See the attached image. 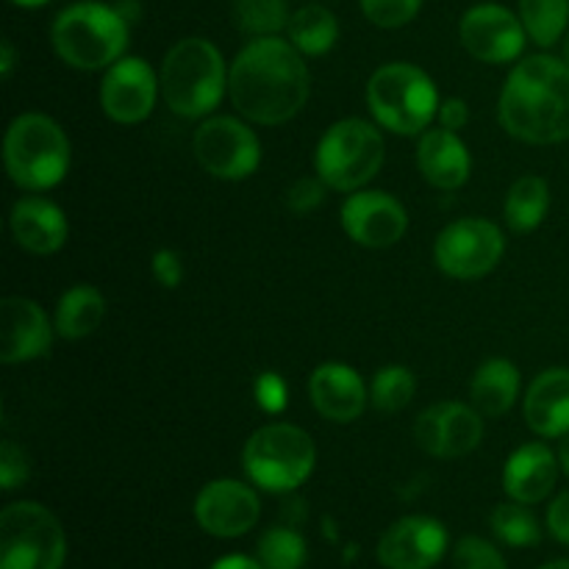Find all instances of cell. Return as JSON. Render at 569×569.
Returning a JSON list of instances; mask_svg holds the SVG:
<instances>
[{"label": "cell", "mask_w": 569, "mask_h": 569, "mask_svg": "<svg viewBox=\"0 0 569 569\" xmlns=\"http://www.w3.org/2000/svg\"><path fill=\"white\" fill-rule=\"evenodd\" d=\"M228 94L244 120L283 126L303 111L311 94V72L289 39L256 37L228 70Z\"/></svg>", "instance_id": "cell-1"}, {"label": "cell", "mask_w": 569, "mask_h": 569, "mask_svg": "<svg viewBox=\"0 0 569 569\" xmlns=\"http://www.w3.org/2000/svg\"><path fill=\"white\" fill-rule=\"evenodd\" d=\"M506 133L528 144L569 139V64L556 56H526L511 67L498 103Z\"/></svg>", "instance_id": "cell-2"}, {"label": "cell", "mask_w": 569, "mask_h": 569, "mask_svg": "<svg viewBox=\"0 0 569 569\" xmlns=\"http://www.w3.org/2000/svg\"><path fill=\"white\" fill-rule=\"evenodd\" d=\"M159 81L170 111L187 120H200L209 117L228 92V67L214 42L187 37L167 50Z\"/></svg>", "instance_id": "cell-3"}, {"label": "cell", "mask_w": 569, "mask_h": 569, "mask_svg": "<svg viewBox=\"0 0 569 569\" xmlns=\"http://www.w3.org/2000/svg\"><path fill=\"white\" fill-rule=\"evenodd\" d=\"M50 39L64 64L83 72L109 70L128 48V20L117 6L83 0L59 11Z\"/></svg>", "instance_id": "cell-4"}, {"label": "cell", "mask_w": 569, "mask_h": 569, "mask_svg": "<svg viewBox=\"0 0 569 569\" xmlns=\"http://www.w3.org/2000/svg\"><path fill=\"white\" fill-rule=\"evenodd\" d=\"M3 161L17 187L26 192H48L59 187L70 170V139L53 117L28 111L6 128Z\"/></svg>", "instance_id": "cell-5"}, {"label": "cell", "mask_w": 569, "mask_h": 569, "mask_svg": "<svg viewBox=\"0 0 569 569\" xmlns=\"http://www.w3.org/2000/svg\"><path fill=\"white\" fill-rule=\"evenodd\" d=\"M439 89L422 67L392 61L378 67L367 81V106L372 120L392 133L420 137L439 114Z\"/></svg>", "instance_id": "cell-6"}, {"label": "cell", "mask_w": 569, "mask_h": 569, "mask_svg": "<svg viewBox=\"0 0 569 569\" xmlns=\"http://www.w3.org/2000/svg\"><path fill=\"white\" fill-rule=\"evenodd\" d=\"M387 144H383L378 122L361 117H345L333 122L317 142L315 170L328 189L337 192H359L381 172Z\"/></svg>", "instance_id": "cell-7"}, {"label": "cell", "mask_w": 569, "mask_h": 569, "mask_svg": "<svg viewBox=\"0 0 569 569\" xmlns=\"http://www.w3.org/2000/svg\"><path fill=\"white\" fill-rule=\"evenodd\" d=\"M317 465L315 439L292 422H270L248 439L242 467L250 481L267 492H295Z\"/></svg>", "instance_id": "cell-8"}, {"label": "cell", "mask_w": 569, "mask_h": 569, "mask_svg": "<svg viewBox=\"0 0 569 569\" xmlns=\"http://www.w3.org/2000/svg\"><path fill=\"white\" fill-rule=\"evenodd\" d=\"M67 537L50 509L17 500L0 511V569H61Z\"/></svg>", "instance_id": "cell-9"}, {"label": "cell", "mask_w": 569, "mask_h": 569, "mask_svg": "<svg viewBox=\"0 0 569 569\" xmlns=\"http://www.w3.org/2000/svg\"><path fill=\"white\" fill-rule=\"evenodd\" d=\"M198 164L220 181H242L261 164V142L253 128L239 117L217 114L200 122L192 137Z\"/></svg>", "instance_id": "cell-10"}, {"label": "cell", "mask_w": 569, "mask_h": 569, "mask_svg": "<svg viewBox=\"0 0 569 569\" xmlns=\"http://www.w3.org/2000/svg\"><path fill=\"white\" fill-rule=\"evenodd\" d=\"M506 253V237L495 222L465 217L439 231L433 242V261L439 270L459 281L489 276Z\"/></svg>", "instance_id": "cell-11"}, {"label": "cell", "mask_w": 569, "mask_h": 569, "mask_svg": "<svg viewBox=\"0 0 569 569\" xmlns=\"http://www.w3.org/2000/svg\"><path fill=\"white\" fill-rule=\"evenodd\" d=\"M459 37L467 53L483 64H509L526 50L528 31L520 17L500 3H478L465 11Z\"/></svg>", "instance_id": "cell-12"}, {"label": "cell", "mask_w": 569, "mask_h": 569, "mask_svg": "<svg viewBox=\"0 0 569 569\" xmlns=\"http://www.w3.org/2000/svg\"><path fill=\"white\" fill-rule=\"evenodd\" d=\"M342 228L356 244L372 250H383L398 244L409 228L406 206L395 194L381 189H359L350 192L342 203Z\"/></svg>", "instance_id": "cell-13"}, {"label": "cell", "mask_w": 569, "mask_h": 569, "mask_svg": "<svg viewBox=\"0 0 569 569\" xmlns=\"http://www.w3.org/2000/svg\"><path fill=\"white\" fill-rule=\"evenodd\" d=\"M159 89L161 81L148 61L139 56H122L106 70L100 83V106L111 122L137 126L150 117Z\"/></svg>", "instance_id": "cell-14"}, {"label": "cell", "mask_w": 569, "mask_h": 569, "mask_svg": "<svg viewBox=\"0 0 569 569\" xmlns=\"http://www.w3.org/2000/svg\"><path fill=\"white\" fill-rule=\"evenodd\" d=\"M261 517V500L248 483L217 478L194 498V522L209 537L237 539L253 531Z\"/></svg>", "instance_id": "cell-15"}, {"label": "cell", "mask_w": 569, "mask_h": 569, "mask_svg": "<svg viewBox=\"0 0 569 569\" xmlns=\"http://www.w3.org/2000/svg\"><path fill=\"white\" fill-rule=\"evenodd\" d=\"M415 439L433 459H461L470 456L483 439V415L476 406L433 403L415 422Z\"/></svg>", "instance_id": "cell-16"}, {"label": "cell", "mask_w": 569, "mask_h": 569, "mask_svg": "<svg viewBox=\"0 0 569 569\" xmlns=\"http://www.w3.org/2000/svg\"><path fill=\"white\" fill-rule=\"evenodd\" d=\"M448 550V528L433 517L411 515L383 531L378 539V561L387 569H431Z\"/></svg>", "instance_id": "cell-17"}, {"label": "cell", "mask_w": 569, "mask_h": 569, "mask_svg": "<svg viewBox=\"0 0 569 569\" xmlns=\"http://www.w3.org/2000/svg\"><path fill=\"white\" fill-rule=\"evenodd\" d=\"M56 326H50L42 306L33 300L6 298L0 303V361L3 365H22L44 356L53 345Z\"/></svg>", "instance_id": "cell-18"}, {"label": "cell", "mask_w": 569, "mask_h": 569, "mask_svg": "<svg viewBox=\"0 0 569 569\" xmlns=\"http://www.w3.org/2000/svg\"><path fill=\"white\" fill-rule=\"evenodd\" d=\"M309 398L317 415L326 417L328 422L348 426L365 415L370 389L365 387L353 367L342 365V361H326L311 372Z\"/></svg>", "instance_id": "cell-19"}, {"label": "cell", "mask_w": 569, "mask_h": 569, "mask_svg": "<svg viewBox=\"0 0 569 569\" xmlns=\"http://www.w3.org/2000/svg\"><path fill=\"white\" fill-rule=\"evenodd\" d=\"M417 167H420L422 178L431 187L453 192L470 181L472 172V156L459 131H448V128H428L420 133L417 142Z\"/></svg>", "instance_id": "cell-20"}, {"label": "cell", "mask_w": 569, "mask_h": 569, "mask_svg": "<svg viewBox=\"0 0 569 569\" xmlns=\"http://www.w3.org/2000/svg\"><path fill=\"white\" fill-rule=\"evenodd\" d=\"M9 226L14 242L33 256L59 253L70 233L64 211L53 200L37 198V194L20 198L11 206Z\"/></svg>", "instance_id": "cell-21"}, {"label": "cell", "mask_w": 569, "mask_h": 569, "mask_svg": "<svg viewBox=\"0 0 569 569\" xmlns=\"http://www.w3.org/2000/svg\"><path fill=\"white\" fill-rule=\"evenodd\" d=\"M559 456L545 442H528L509 456L503 467V489L517 503H542L559 478Z\"/></svg>", "instance_id": "cell-22"}, {"label": "cell", "mask_w": 569, "mask_h": 569, "mask_svg": "<svg viewBox=\"0 0 569 569\" xmlns=\"http://www.w3.org/2000/svg\"><path fill=\"white\" fill-rule=\"evenodd\" d=\"M528 428L542 439H565L569 433V370L550 367L539 372L522 403Z\"/></svg>", "instance_id": "cell-23"}, {"label": "cell", "mask_w": 569, "mask_h": 569, "mask_svg": "<svg viewBox=\"0 0 569 569\" xmlns=\"http://www.w3.org/2000/svg\"><path fill=\"white\" fill-rule=\"evenodd\" d=\"M520 395V370L509 359H489L476 370L470 383L472 406L489 420L509 415Z\"/></svg>", "instance_id": "cell-24"}, {"label": "cell", "mask_w": 569, "mask_h": 569, "mask_svg": "<svg viewBox=\"0 0 569 569\" xmlns=\"http://www.w3.org/2000/svg\"><path fill=\"white\" fill-rule=\"evenodd\" d=\"M106 317V298L100 289L89 287V283H78L70 287L56 303V333L61 339H87L100 328Z\"/></svg>", "instance_id": "cell-25"}, {"label": "cell", "mask_w": 569, "mask_h": 569, "mask_svg": "<svg viewBox=\"0 0 569 569\" xmlns=\"http://www.w3.org/2000/svg\"><path fill=\"white\" fill-rule=\"evenodd\" d=\"M550 211V187L539 176H522L511 183L503 203L506 226L517 233L537 231Z\"/></svg>", "instance_id": "cell-26"}, {"label": "cell", "mask_w": 569, "mask_h": 569, "mask_svg": "<svg viewBox=\"0 0 569 569\" xmlns=\"http://www.w3.org/2000/svg\"><path fill=\"white\" fill-rule=\"evenodd\" d=\"M289 42L303 56H326L339 39V22L331 9L326 6H300L289 17Z\"/></svg>", "instance_id": "cell-27"}, {"label": "cell", "mask_w": 569, "mask_h": 569, "mask_svg": "<svg viewBox=\"0 0 569 569\" xmlns=\"http://www.w3.org/2000/svg\"><path fill=\"white\" fill-rule=\"evenodd\" d=\"M520 20L528 39L539 48H553L567 33L569 0H520Z\"/></svg>", "instance_id": "cell-28"}, {"label": "cell", "mask_w": 569, "mask_h": 569, "mask_svg": "<svg viewBox=\"0 0 569 569\" xmlns=\"http://www.w3.org/2000/svg\"><path fill=\"white\" fill-rule=\"evenodd\" d=\"M489 526H492L495 537L509 548H533V545L542 542L539 520L526 503H517V500L500 503L489 517Z\"/></svg>", "instance_id": "cell-29"}, {"label": "cell", "mask_w": 569, "mask_h": 569, "mask_svg": "<svg viewBox=\"0 0 569 569\" xmlns=\"http://www.w3.org/2000/svg\"><path fill=\"white\" fill-rule=\"evenodd\" d=\"M417 392V378L409 367L389 365L372 376L370 383V403L376 406L383 415H395V411H403L406 406L415 400Z\"/></svg>", "instance_id": "cell-30"}, {"label": "cell", "mask_w": 569, "mask_h": 569, "mask_svg": "<svg viewBox=\"0 0 569 569\" xmlns=\"http://www.w3.org/2000/svg\"><path fill=\"white\" fill-rule=\"evenodd\" d=\"M287 0H233V20L250 37H278L289 26Z\"/></svg>", "instance_id": "cell-31"}, {"label": "cell", "mask_w": 569, "mask_h": 569, "mask_svg": "<svg viewBox=\"0 0 569 569\" xmlns=\"http://www.w3.org/2000/svg\"><path fill=\"white\" fill-rule=\"evenodd\" d=\"M306 539L292 528H270L261 533L256 545V559L264 565V569H300L306 565Z\"/></svg>", "instance_id": "cell-32"}, {"label": "cell", "mask_w": 569, "mask_h": 569, "mask_svg": "<svg viewBox=\"0 0 569 569\" xmlns=\"http://www.w3.org/2000/svg\"><path fill=\"white\" fill-rule=\"evenodd\" d=\"M453 565L456 569H509L503 553L481 537L459 539L453 550Z\"/></svg>", "instance_id": "cell-33"}, {"label": "cell", "mask_w": 569, "mask_h": 569, "mask_svg": "<svg viewBox=\"0 0 569 569\" xmlns=\"http://www.w3.org/2000/svg\"><path fill=\"white\" fill-rule=\"evenodd\" d=\"M367 20L378 28H400L420 11L422 0H359Z\"/></svg>", "instance_id": "cell-34"}, {"label": "cell", "mask_w": 569, "mask_h": 569, "mask_svg": "<svg viewBox=\"0 0 569 569\" xmlns=\"http://www.w3.org/2000/svg\"><path fill=\"white\" fill-rule=\"evenodd\" d=\"M31 476V461H28V453L11 439H3L0 442V487L6 492L22 487Z\"/></svg>", "instance_id": "cell-35"}, {"label": "cell", "mask_w": 569, "mask_h": 569, "mask_svg": "<svg viewBox=\"0 0 569 569\" xmlns=\"http://www.w3.org/2000/svg\"><path fill=\"white\" fill-rule=\"evenodd\" d=\"M326 192H328V183L322 181L320 176L298 178V181L287 189L289 211L303 217V214H309V211L320 209L322 200H326Z\"/></svg>", "instance_id": "cell-36"}, {"label": "cell", "mask_w": 569, "mask_h": 569, "mask_svg": "<svg viewBox=\"0 0 569 569\" xmlns=\"http://www.w3.org/2000/svg\"><path fill=\"white\" fill-rule=\"evenodd\" d=\"M253 395L259 409L267 411V415H281L289 403L287 381L278 372H261L253 383Z\"/></svg>", "instance_id": "cell-37"}, {"label": "cell", "mask_w": 569, "mask_h": 569, "mask_svg": "<svg viewBox=\"0 0 569 569\" xmlns=\"http://www.w3.org/2000/svg\"><path fill=\"white\" fill-rule=\"evenodd\" d=\"M150 270H153V278L164 289H178L183 281V261L176 250L161 248L156 250L153 259H150Z\"/></svg>", "instance_id": "cell-38"}, {"label": "cell", "mask_w": 569, "mask_h": 569, "mask_svg": "<svg viewBox=\"0 0 569 569\" xmlns=\"http://www.w3.org/2000/svg\"><path fill=\"white\" fill-rule=\"evenodd\" d=\"M548 531L553 533L561 545H569V489L550 503Z\"/></svg>", "instance_id": "cell-39"}, {"label": "cell", "mask_w": 569, "mask_h": 569, "mask_svg": "<svg viewBox=\"0 0 569 569\" xmlns=\"http://www.w3.org/2000/svg\"><path fill=\"white\" fill-rule=\"evenodd\" d=\"M437 117L439 126L448 128V131H461L467 126V120H470V109H467V103L461 98H445L439 103Z\"/></svg>", "instance_id": "cell-40"}, {"label": "cell", "mask_w": 569, "mask_h": 569, "mask_svg": "<svg viewBox=\"0 0 569 569\" xmlns=\"http://www.w3.org/2000/svg\"><path fill=\"white\" fill-rule=\"evenodd\" d=\"M211 569H264L259 559H248V556L242 553H233V556H222V559H217Z\"/></svg>", "instance_id": "cell-41"}, {"label": "cell", "mask_w": 569, "mask_h": 569, "mask_svg": "<svg viewBox=\"0 0 569 569\" xmlns=\"http://www.w3.org/2000/svg\"><path fill=\"white\" fill-rule=\"evenodd\" d=\"M11 70H14V44L3 39V44H0V76L9 78Z\"/></svg>", "instance_id": "cell-42"}, {"label": "cell", "mask_w": 569, "mask_h": 569, "mask_svg": "<svg viewBox=\"0 0 569 569\" xmlns=\"http://www.w3.org/2000/svg\"><path fill=\"white\" fill-rule=\"evenodd\" d=\"M559 465H561V470L567 472L569 476V433L565 439H561V448H559Z\"/></svg>", "instance_id": "cell-43"}, {"label": "cell", "mask_w": 569, "mask_h": 569, "mask_svg": "<svg viewBox=\"0 0 569 569\" xmlns=\"http://www.w3.org/2000/svg\"><path fill=\"white\" fill-rule=\"evenodd\" d=\"M14 6H22V9H39V6L50 3V0H11Z\"/></svg>", "instance_id": "cell-44"}, {"label": "cell", "mask_w": 569, "mask_h": 569, "mask_svg": "<svg viewBox=\"0 0 569 569\" xmlns=\"http://www.w3.org/2000/svg\"><path fill=\"white\" fill-rule=\"evenodd\" d=\"M539 569H569V561L567 559L550 561V565H545V567H539Z\"/></svg>", "instance_id": "cell-45"}, {"label": "cell", "mask_w": 569, "mask_h": 569, "mask_svg": "<svg viewBox=\"0 0 569 569\" xmlns=\"http://www.w3.org/2000/svg\"><path fill=\"white\" fill-rule=\"evenodd\" d=\"M561 59H565L567 64H569V31H567V37H565V56H561Z\"/></svg>", "instance_id": "cell-46"}]
</instances>
